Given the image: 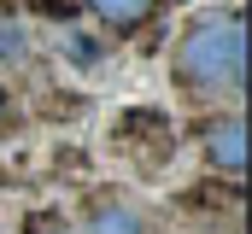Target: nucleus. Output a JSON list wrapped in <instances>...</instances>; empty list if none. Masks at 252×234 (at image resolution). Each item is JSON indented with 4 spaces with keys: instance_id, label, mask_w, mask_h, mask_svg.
<instances>
[{
    "instance_id": "nucleus-5",
    "label": "nucleus",
    "mask_w": 252,
    "mask_h": 234,
    "mask_svg": "<svg viewBox=\"0 0 252 234\" xmlns=\"http://www.w3.org/2000/svg\"><path fill=\"white\" fill-rule=\"evenodd\" d=\"M64 53H76V64H94V41H82V35H70V41H64Z\"/></svg>"
},
{
    "instance_id": "nucleus-2",
    "label": "nucleus",
    "mask_w": 252,
    "mask_h": 234,
    "mask_svg": "<svg viewBox=\"0 0 252 234\" xmlns=\"http://www.w3.org/2000/svg\"><path fill=\"white\" fill-rule=\"evenodd\" d=\"M199 146H205V158H211L223 176H241L247 170V117L241 112L205 117V123H199Z\"/></svg>"
},
{
    "instance_id": "nucleus-1",
    "label": "nucleus",
    "mask_w": 252,
    "mask_h": 234,
    "mask_svg": "<svg viewBox=\"0 0 252 234\" xmlns=\"http://www.w3.org/2000/svg\"><path fill=\"white\" fill-rule=\"evenodd\" d=\"M247 76V18L211 12L193 18L176 41V82L193 94H235Z\"/></svg>"
},
{
    "instance_id": "nucleus-6",
    "label": "nucleus",
    "mask_w": 252,
    "mask_h": 234,
    "mask_svg": "<svg viewBox=\"0 0 252 234\" xmlns=\"http://www.w3.org/2000/svg\"><path fill=\"white\" fill-rule=\"evenodd\" d=\"M35 234H82V229H70V223H41Z\"/></svg>"
},
{
    "instance_id": "nucleus-3",
    "label": "nucleus",
    "mask_w": 252,
    "mask_h": 234,
    "mask_svg": "<svg viewBox=\"0 0 252 234\" xmlns=\"http://www.w3.org/2000/svg\"><path fill=\"white\" fill-rule=\"evenodd\" d=\"M82 234H147V223H141V211H135L129 199H118V193H100V199L88 205V223H82Z\"/></svg>"
},
{
    "instance_id": "nucleus-7",
    "label": "nucleus",
    "mask_w": 252,
    "mask_h": 234,
    "mask_svg": "<svg viewBox=\"0 0 252 234\" xmlns=\"http://www.w3.org/2000/svg\"><path fill=\"white\" fill-rule=\"evenodd\" d=\"M12 123V100H6V88H0V129Z\"/></svg>"
},
{
    "instance_id": "nucleus-4",
    "label": "nucleus",
    "mask_w": 252,
    "mask_h": 234,
    "mask_svg": "<svg viewBox=\"0 0 252 234\" xmlns=\"http://www.w3.org/2000/svg\"><path fill=\"white\" fill-rule=\"evenodd\" d=\"M106 29H118V35H129V29H141L147 18H153V6L158 0H82Z\"/></svg>"
}]
</instances>
